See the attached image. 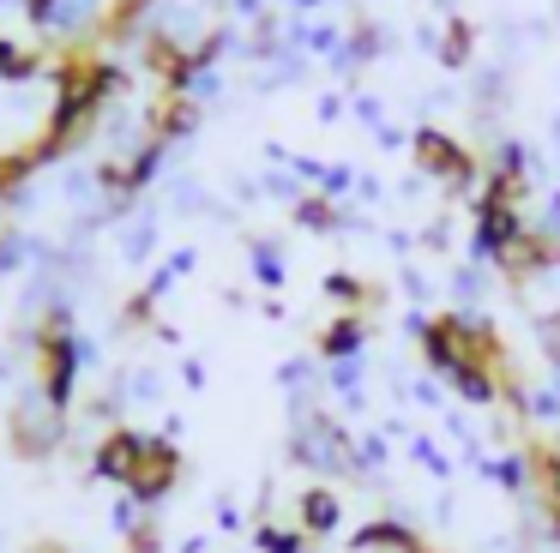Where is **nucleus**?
Masks as SVG:
<instances>
[{"instance_id": "nucleus-1", "label": "nucleus", "mask_w": 560, "mask_h": 553, "mask_svg": "<svg viewBox=\"0 0 560 553\" xmlns=\"http://www.w3.org/2000/svg\"><path fill=\"white\" fill-rule=\"evenodd\" d=\"M331 517H338L331 493H314V499H302V523H307V529H331Z\"/></svg>"}]
</instances>
